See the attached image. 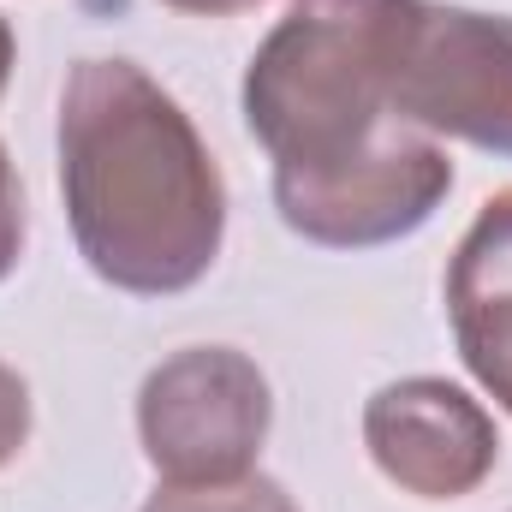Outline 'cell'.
Wrapping results in <instances>:
<instances>
[{
    "mask_svg": "<svg viewBox=\"0 0 512 512\" xmlns=\"http://www.w3.org/2000/svg\"><path fill=\"white\" fill-rule=\"evenodd\" d=\"M60 197L96 280L191 292L227 239V179L191 114L131 60H78L60 90Z\"/></svg>",
    "mask_w": 512,
    "mask_h": 512,
    "instance_id": "1",
    "label": "cell"
},
{
    "mask_svg": "<svg viewBox=\"0 0 512 512\" xmlns=\"http://www.w3.org/2000/svg\"><path fill=\"white\" fill-rule=\"evenodd\" d=\"M411 0H292L245 66V126L274 179L340 167L405 120L387 108Z\"/></svg>",
    "mask_w": 512,
    "mask_h": 512,
    "instance_id": "2",
    "label": "cell"
},
{
    "mask_svg": "<svg viewBox=\"0 0 512 512\" xmlns=\"http://www.w3.org/2000/svg\"><path fill=\"white\" fill-rule=\"evenodd\" d=\"M387 108L429 137H459L512 161V18L411 0Z\"/></svg>",
    "mask_w": 512,
    "mask_h": 512,
    "instance_id": "3",
    "label": "cell"
},
{
    "mask_svg": "<svg viewBox=\"0 0 512 512\" xmlns=\"http://www.w3.org/2000/svg\"><path fill=\"white\" fill-rule=\"evenodd\" d=\"M268 423V376L233 346H185L137 387V441L167 483L251 477Z\"/></svg>",
    "mask_w": 512,
    "mask_h": 512,
    "instance_id": "4",
    "label": "cell"
},
{
    "mask_svg": "<svg viewBox=\"0 0 512 512\" xmlns=\"http://www.w3.org/2000/svg\"><path fill=\"white\" fill-rule=\"evenodd\" d=\"M447 191H453L447 149L429 131L399 126L340 167L274 179V209L298 239L322 251H376L411 239L447 203Z\"/></svg>",
    "mask_w": 512,
    "mask_h": 512,
    "instance_id": "5",
    "label": "cell"
},
{
    "mask_svg": "<svg viewBox=\"0 0 512 512\" xmlns=\"http://www.w3.org/2000/svg\"><path fill=\"white\" fill-rule=\"evenodd\" d=\"M364 447L387 483L417 501H465L501 459L495 417L441 376H405L370 393Z\"/></svg>",
    "mask_w": 512,
    "mask_h": 512,
    "instance_id": "6",
    "label": "cell"
},
{
    "mask_svg": "<svg viewBox=\"0 0 512 512\" xmlns=\"http://www.w3.org/2000/svg\"><path fill=\"white\" fill-rule=\"evenodd\" d=\"M447 322L459 364L512 411V185L477 209L447 262Z\"/></svg>",
    "mask_w": 512,
    "mask_h": 512,
    "instance_id": "7",
    "label": "cell"
},
{
    "mask_svg": "<svg viewBox=\"0 0 512 512\" xmlns=\"http://www.w3.org/2000/svg\"><path fill=\"white\" fill-rule=\"evenodd\" d=\"M137 512H298V501L274 477H233V483H161Z\"/></svg>",
    "mask_w": 512,
    "mask_h": 512,
    "instance_id": "8",
    "label": "cell"
},
{
    "mask_svg": "<svg viewBox=\"0 0 512 512\" xmlns=\"http://www.w3.org/2000/svg\"><path fill=\"white\" fill-rule=\"evenodd\" d=\"M24 233H30V215H24V185H18V167L0 143V280L18 268L24 256Z\"/></svg>",
    "mask_w": 512,
    "mask_h": 512,
    "instance_id": "9",
    "label": "cell"
},
{
    "mask_svg": "<svg viewBox=\"0 0 512 512\" xmlns=\"http://www.w3.org/2000/svg\"><path fill=\"white\" fill-rule=\"evenodd\" d=\"M24 441H30V387L0 358V471L24 453Z\"/></svg>",
    "mask_w": 512,
    "mask_h": 512,
    "instance_id": "10",
    "label": "cell"
},
{
    "mask_svg": "<svg viewBox=\"0 0 512 512\" xmlns=\"http://www.w3.org/2000/svg\"><path fill=\"white\" fill-rule=\"evenodd\" d=\"M161 6H173V12H191V18H239V12L268 6V0H161Z\"/></svg>",
    "mask_w": 512,
    "mask_h": 512,
    "instance_id": "11",
    "label": "cell"
},
{
    "mask_svg": "<svg viewBox=\"0 0 512 512\" xmlns=\"http://www.w3.org/2000/svg\"><path fill=\"white\" fill-rule=\"evenodd\" d=\"M12 60H18V36H12V24L0 18V96H6V84H12Z\"/></svg>",
    "mask_w": 512,
    "mask_h": 512,
    "instance_id": "12",
    "label": "cell"
}]
</instances>
